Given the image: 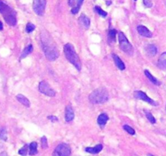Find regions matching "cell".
I'll list each match as a JSON object with an SVG mask.
<instances>
[{
  "instance_id": "cell-1",
  "label": "cell",
  "mask_w": 166,
  "mask_h": 156,
  "mask_svg": "<svg viewBox=\"0 0 166 156\" xmlns=\"http://www.w3.org/2000/svg\"><path fill=\"white\" fill-rule=\"evenodd\" d=\"M41 40L45 57L49 61H54L56 59H58L59 53L55 42L53 41V38L48 33L43 32L41 34Z\"/></svg>"
},
{
  "instance_id": "cell-2",
  "label": "cell",
  "mask_w": 166,
  "mask_h": 156,
  "mask_svg": "<svg viewBox=\"0 0 166 156\" xmlns=\"http://www.w3.org/2000/svg\"><path fill=\"white\" fill-rule=\"evenodd\" d=\"M0 13L4 18L5 21L11 26H15L16 25V13L8 5L3 2H0Z\"/></svg>"
},
{
  "instance_id": "cell-3",
  "label": "cell",
  "mask_w": 166,
  "mask_h": 156,
  "mask_svg": "<svg viewBox=\"0 0 166 156\" xmlns=\"http://www.w3.org/2000/svg\"><path fill=\"white\" fill-rule=\"evenodd\" d=\"M63 51L65 54L66 58L67 59V60L72 63L75 67L77 68L78 71L81 70V62L78 54H76L74 46L70 43H67L63 47Z\"/></svg>"
},
{
  "instance_id": "cell-4",
  "label": "cell",
  "mask_w": 166,
  "mask_h": 156,
  "mask_svg": "<svg viewBox=\"0 0 166 156\" xmlns=\"http://www.w3.org/2000/svg\"><path fill=\"white\" fill-rule=\"evenodd\" d=\"M109 93L105 88H98L89 94L88 99L92 104H102L109 100Z\"/></svg>"
},
{
  "instance_id": "cell-5",
  "label": "cell",
  "mask_w": 166,
  "mask_h": 156,
  "mask_svg": "<svg viewBox=\"0 0 166 156\" xmlns=\"http://www.w3.org/2000/svg\"><path fill=\"white\" fill-rule=\"evenodd\" d=\"M118 42H119V45H120V48L123 50L125 53L128 54H133L132 46L129 42V41L127 40L125 34L122 32L118 33Z\"/></svg>"
},
{
  "instance_id": "cell-6",
  "label": "cell",
  "mask_w": 166,
  "mask_h": 156,
  "mask_svg": "<svg viewBox=\"0 0 166 156\" xmlns=\"http://www.w3.org/2000/svg\"><path fill=\"white\" fill-rule=\"evenodd\" d=\"M70 146L66 143H62L55 148L52 156H70Z\"/></svg>"
},
{
  "instance_id": "cell-7",
  "label": "cell",
  "mask_w": 166,
  "mask_h": 156,
  "mask_svg": "<svg viewBox=\"0 0 166 156\" xmlns=\"http://www.w3.org/2000/svg\"><path fill=\"white\" fill-rule=\"evenodd\" d=\"M38 89L41 94L47 95L49 97H54L56 95L55 91L49 87V85L45 80H42L40 82L39 85H38Z\"/></svg>"
},
{
  "instance_id": "cell-8",
  "label": "cell",
  "mask_w": 166,
  "mask_h": 156,
  "mask_svg": "<svg viewBox=\"0 0 166 156\" xmlns=\"http://www.w3.org/2000/svg\"><path fill=\"white\" fill-rule=\"evenodd\" d=\"M46 0H33V11L38 16H42L45 13Z\"/></svg>"
},
{
  "instance_id": "cell-9",
  "label": "cell",
  "mask_w": 166,
  "mask_h": 156,
  "mask_svg": "<svg viewBox=\"0 0 166 156\" xmlns=\"http://www.w3.org/2000/svg\"><path fill=\"white\" fill-rule=\"evenodd\" d=\"M134 95H135V98H137V99L144 100L145 102L148 103L149 104L152 105V106H157L158 105V103H157V102H155L152 98H149L148 96L145 94L144 92H143V91H141V90H137V91H136Z\"/></svg>"
},
{
  "instance_id": "cell-10",
  "label": "cell",
  "mask_w": 166,
  "mask_h": 156,
  "mask_svg": "<svg viewBox=\"0 0 166 156\" xmlns=\"http://www.w3.org/2000/svg\"><path fill=\"white\" fill-rule=\"evenodd\" d=\"M83 3V0H68V4L71 7V13H78Z\"/></svg>"
},
{
  "instance_id": "cell-11",
  "label": "cell",
  "mask_w": 166,
  "mask_h": 156,
  "mask_svg": "<svg viewBox=\"0 0 166 156\" xmlns=\"http://www.w3.org/2000/svg\"><path fill=\"white\" fill-rule=\"evenodd\" d=\"M137 31L140 35L146 37H152V33H151V31L144 25H139L137 27Z\"/></svg>"
},
{
  "instance_id": "cell-12",
  "label": "cell",
  "mask_w": 166,
  "mask_h": 156,
  "mask_svg": "<svg viewBox=\"0 0 166 156\" xmlns=\"http://www.w3.org/2000/svg\"><path fill=\"white\" fill-rule=\"evenodd\" d=\"M75 117L74 111L72 109V107L70 105L66 106V112H65V120L66 122H70L71 121H73Z\"/></svg>"
},
{
  "instance_id": "cell-13",
  "label": "cell",
  "mask_w": 166,
  "mask_h": 156,
  "mask_svg": "<svg viewBox=\"0 0 166 156\" xmlns=\"http://www.w3.org/2000/svg\"><path fill=\"white\" fill-rule=\"evenodd\" d=\"M113 59H114V61L115 63V64H116V66L120 69V70H125V68H126V66H125V64H124V63L122 61V59L118 57V55L117 54H113Z\"/></svg>"
},
{
  "instance_id": "cell-14",
  "label": "cell",
  "mask_w": 166,
  "mask_h": 156,
  "mask_svg": "<svg viewBox=\"0 0 166 156\" xmlns=\"http://www.w3.org/2000/svg\"><path fill=\"white\" fill-rule=\"evenodd\" d=\"M158 67L162 70H166V52L161 54L158 59Z\"/></svg>"
},
{
  "instance_id": "cell-15",
  "label": "cell",
  "mask_w": 166,
  "mask_h": 156,
  "mask_svg": "<svg viewBox=\"0 0 166 156\" xmlns=\"http://www.w3.org/2000/svg\"><path fill=\"white\" fill-rule=\"evenodd\" d=\"M79 20L80 25L83 27H84L85 29H87L88 27L90 26V19L87 17V16L82 14V15L80 16V17H79Z\"/></svg>"
},
{
  "instance_id": "cell-16",
  "label": "cell",
  "mask_w": 166,
  "mask_h": 156,
  "mask_svg": "<svg viewBox=\"0 0 166 156\" xmlns=\"http://www.w3.org/2000/svg\"><path fill=\"white\" fill-rule=\"evenodd\" d=\"M145 50H146V52L150 56H155L157 53V46L155 45H148L146 46Z\"/></svg>"
},
{
  "instance_id": "cell-17",
  "label": "cell",
  "mask_w": 166,
  "mask_h": 156,
  "mask_svg": "<svg viewBox=\"0 0 166 156\" xmlns=\"http://www.w3.org/2000/svg\"><path fill=\"white\" fill-rule=\"evenodd\" d=\"M103 149V146L101 144L96 145L94 147H87L85 148V151L87 153H91V154H98L99 152H101Z\"/></svg>"
},
{
  "instance_id": "cell-18",
  "label": "cell",
  "mask_w": 166,
  "mask_h": 156,
  "mask_svg": "<svg viewBox=\"0 0 166 156\" xmlns=\"http://www.w3.org/2000/svg\"><path fill=\"white\" fill-rule=\"evenodd\" d=\"M16 99H17L20 103H21L22 105H24V106H25V107H30V102H29V100H28L25 96H24L23 94H18L17 96H16Z\"/></svg>"
},
{
  "instance_id": "cell-19",
  "label": "cell",
  "mask_w": 166,
  "mask_h": 156,
  "mask_svg": "<svg viewBox=\"0 0 166 156\" xmlns=\"http://www.w3.org/2000/svg\"><path fill=\"white\" fill-rule=\"evenodd\" d=\"M109 121V116L105 113H102L97 118V123L100 126H104L106 124V122Z\"/></svg>"
},
{
  "instance_id": "cell-20",
  "label": "cell",
  "mask_w": 166,
  "mask_h": 156,
  "mask_svg": "<svg viewBox=\"0 0 166 156\" xmlns=\"http://www.w3.org/2000/svg\"><path fill=\"white\" fill-rule=\"evenodd\" d=\"M33 45L29 44L28 46H27L26 47L24 48V50H23V52H22L20 59H22L25 58V57L28 56V54H30L33 52Z\"/></svg>"
},
{
  "instance_id": "cell-21",
  "label": "cell",
  "mask_w": 166,
  "mask_h": 156,
  "mask_svg": "<svg viewBox=\"0 0 166 156\" xmlns=\"http://www.w3.org/2000/svg\"><path fill=\"white\" fill-rule=\"evenodd\" d=\"M144 73H145V75L147 76V77H148L149 80L152 82L154 85H161V82H160V81H159V80H158L156 77H154V76H153L150 73V72H149L148 70H145Z\"/></svg>"
},
{
  "instance_id": "cell-22",
  "label": "cell",
  "mask_w": 166,
  "mask_h": 156,
  "mask_svg": "<svg viewBox=\"0 0 166 156\" xmlns=\"http://www.w3.org/2000/svg\"><path fill=\"white\" fill-rule=\"evenodd\" d=\"M37 154V143L33 142L29 146V155L31 156L35 155Z\"/></svg>"
},
{
  "instance_id": "cell-23",
  "label": "cell",
  "mask_w": 166,
  "mask_h": 156,
  "mask_svg": "<svg viewBox=\"0 0 166 156\" xmlns=\"http://www.w3.org/2000/svg\"><path fill=\"white\" fill-rule=\"evenodd\" d=\"M116 34H117V31L115 29H110L109 31V34H108V37H109V43H113L116 40Z\"/></svg>"
},
{
  "instance_id": "cell-24",
  "label": "cell",
  "mask_w": 166,
  "mask_h": 156,
  "mask_svg": "<svg viewBox=\"0 0 166 156\" xmlns=\"http://www.w3.org/2000/svg\"><path fill=\"white\" fill-rule=\"evenodd\" d=\"M7 130L5 128H0V140L7 141Z\"/></svg>"
},
{
  "instance_id": "cell-25",
  "label": "cell",
  "mask_w": 166,
  "mask_h": 156,
  "mask_svg": "<svg viewBox=\"0 0 166 156\" xmlns=\"http://www.w3.org/2000/svg\"><path fill=\"white\" fill-rule=\"evenodd\" d=\"M145 112V115L147 116V118H148V120L150 122H151V124H156V119H155V117L152 115V113H150V112H148L147 111H144Z\"/></svg>"
},
{
  "instance_id": "cell-26",
  "label": "cell",
  "mask_w": 166,
  "mask_h": 156,
  "mask_svg": "<svg viewBox=\"0 0 166 156\" xmlns=\"http://www.w3.org/2000/svg\"><path fill=\"white\" fill-rule=\"evenodd\" d=\"M123 129H124V130H126V132H127L128 134H131V135H135V134H136V131L133 129L131 126H129V125H124Z\"/></svg>"
},
{
  "instance_id": "cell-27",
  "label": "cell",
  "mask_w": 166,
  "mask_h": 156,
  "mask_svg": "<svg viewBox=\"0 0 166 156\" xmlns=\"http://www.w3.org/2000/svg\"><path fill=\"white\" fill-rule=\"evenodd\" d=\"M19 155H20L22 156H26V155L28 154V146L25 145V146H24L19 151Z\"/></svg>"
},
{
  "instance_id": "cell-28",
  "label": "cell",
  "mask_w": 166,
  "mask_h": 156,
  "mask_svg": "<svg viewBox=\"0 0 166 156\" xmlns=\"http://www.w3.org/2000/svg\"><path fill=\"white\" fill-rule=\"evenodd\" d=\"M95 10L96 11V12L99 14L100 16H104V17H105V16H107V13L105 12V11H103V10H102V9H101L99 6H96Z\"/></svg>"
},
{
  "instance_id": "cell-29",
  "label": "cell",
  "mask_w": 166,
  "mask_h": 156,
  "mask_svg": "<svg viewBox=\"0 0 166 156\" xmlns=\"http://www.w3.org/2000/svg\"><path fill=\"white\" fill-rule=\"evenodd\" d=\"M35 29V25L32 23H28L26 26V32L28 33H29L31 32H33Z\"/></svg>"
},
{
  "instance_id": "cell-30",
  "label": "cell",
  "mask_w": 166,
  "mask_h": 156,
  "mask_svg": "<svg viewBox=\"0 0 166 156\" xmlns=\"http://www.w3.org/2000/svg\"><path fill=\"white\" fill-rule=\"evenodd\" d=\"M41 147L43 149H46L48 147V144H47V138L46 137H42L41 139Z\"/></svg>"
},
{
  "instance_id": "cell-31",
  "label": "cell",
  "mask_w": 166,
  "mask_h": 156,
  "mask_svg": "<svg viewBox=\"0 0 166 156\" xmlns=\"http://www.w3.org/2000/svg\"><path fill=\"white\" fill-rule=\"evenodd\" d=\"M144 4L147 7H152V0H143Z\"/></svg>"
},
{
  "instance_id": "cell-32",
  "label": "cell",
  "mask_w": 166,
  "mask_h": 156,
  "mask_svg": "<svg viewBox=\"0 0 166 156\" xmlns=\"http://www.w3.org/2000/svg\"><path fill=\"white\" fill-rule=\"evenodd\" d=\"M48 119L49 120V121H54H54H58V119L56 116H48Z\"/></svg>"
},
{
  "instance_id": "cell-33",
  "label": "cell",
  "mask_w": 166,
  "mask_h": 156,
  "mask_svg": "<svg viewBox=\"0 0 166 156\" xmlns=\"http://www.w3.org/2000/svg\"><path fill=\"white\" fill-rule=\"evenodd\" d=\"M0 156H7V154L6 152H2V153L0 154Z\"/></svg>"
},
{
  "instance_id": "cell-34",
  "label": "cell",
  "mask_w": 166,
  "mask_h": 156,
  "mask_svg": "<svg viewBox=\"0 0 166 156\" xmlns=\"http://www.w3.org/2000/svg\"><path fill=\"white\" fill-rule=\"evenodd\" d=\"M3 23L0 21V30H3Z\"/></svg>"
},
{
  "instance_id": "cell-35",
  "label": "cell",
  "mask_w": 166,
  "mask_h": 156,
  "mask_svg": "<svg viewBox=\"0 0 166 156\" xmlns=\"http://www.w3.org/2000/svg\"><path fill=\"white\" fill-rule=\"evenodd\" d=\"M148 156H154V155H148Z\"/></svg>"
},
{
  "instance_id": "cell-36",
  "label": "cell",
  "mask_w": 166,
  "mask_h": 156,
  "mask_svg": "<svg viewBox=\"0 0 166 156\" xmlns=\"http://www.w3.org/2000/svg\"><path fill=\"white\" fill-rule=\"evenodd\" d=\"M135 1H136V0H135Z\"/></svg>"
},
{
  "instance_id": "cell-37",
  "label": "cell",
  "mask_w": 166,
  "mask_h": 156,
  "mask_svg": "<svg viewBox=\"0 0 166 156\" xmlns=\"http://www.w3.org/2000/svg\"><path fill=\"white\" fill-rule=\"evenodd\" d=\"M165 108H166V107H165Z\"/></svg>"
}]
</instances>
